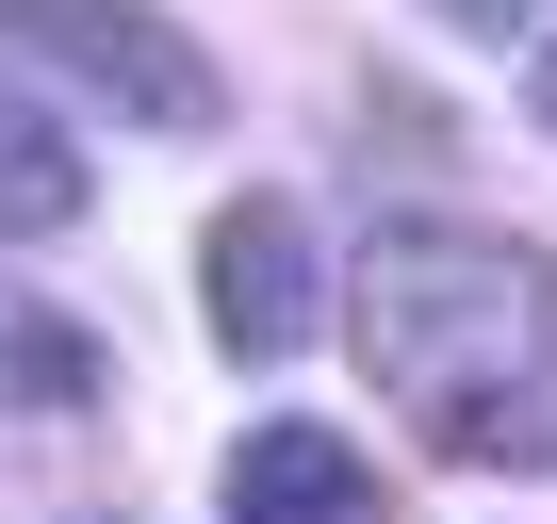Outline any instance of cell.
Listing matches in <instances>:
<instances>
[{
	"instance_id": "cell-8",
	"label": "cell",
	"mask_w": 557,
	"mask_h": 524,
	"mask_svg": "<svg viewBox=\"0 0 557 524\" xmlns=\"http://www.w3.org/2000/svg\"><path fill=\"white\" fill-rule=\"evenodd\" d=\"M524 99H541V132H557V34H541V66H524Z\"/></svg>"
},
{
	"instance_id": "cell-6",
	"label": "cell",
	"mask_w": 557,
	"mask_h": 524,
	"mask_svg": "<svg viewBox=\"0 0 557 524\" xmlns=\"http://www.w3.org/2000/svg\"><path fill=\"white\" fill-rule=\"evenodd\" d=\"M99 180H83V148L50 132V115H17V99H0V246H34V229H66Z\"/></svg>"
},
{
	"instance_id": "cell-5",
	"label": "cell",
	"mask_w": 557,
	"mask_h": 524,
	"mask_svg": "<svg viewBox=\"0 0 557 524\" xmlns=\"http://www.w3.org/2000/svg\"><path fill=\"white\" fill-rule=\"evenodd\" d=\"M0 410H99V345L0 279Z\"/></svg>"
},
{
	"instance_id": "cell-3",
	"label": "cell",
	"mask_w": 557,
	"mask_h": 524,
	"mask_svg": "<svg viewBox=\"0 0 557 524\" xmlns=\"http://www.w3.org/2000/svg\"><path fill=\"white\" fill-rule=\"evenodd\" d=\"M213 345L230 361H296L312 345V229H296V197L213 213Z\"/></svg>"
},
{
	"instance_id": "cell-7",
	"label": "cell",
	"mask_w": 557,
	"mask_h": 524,
	"mask_svg": "<svg viewBox=\"0 0 557 524\" xmlns=\"http://www.w3.org/2000/svg\"><path fill=\"white\" fill-rule=\"evenodd\" d=\"M426 17H459V34H508V17H541V0H426Z\"/></svg>"
},
{
	"instance_id": "cell-4",
	"label": "cell",
	"mask_w": 557,
	"mask_h": 524,
	"mask_svg": "<svg viewBox=\"0 0 557 524\" xmlns=\"http://www.w3.org/2000/svg\"><path fill=\"white\" fill-rule=\"evenodd\" d=\"M230 524H377V459L312 410H278L230 442Z\"/></svg>"
},
{
	"instance_id": "cell-2",
	"label": "cell",
	"mask_w": 557,
	"mask_h": 524,
	"mask_svg": "<svg viewBox=\"0 0 557 524\" xmlns=\"http://www.w3.org/2000/svg\"><path fill=\"white\" fill-rule=\"evenodd\" d=\"M0 50L66 66L83 99H115V115H148V132H213V115H230L213 50L164 17V0H0Z\"/></svg>"
},
{
	"instance_id": "cell-1",
	"label": "cell",
	"mask_w": 557,
	"mask_h": 524,
	"mask_svg": "<svg viewBox=\"0 0 557 524\" xmlns=\"http://www.w3.org/2000/svg\"><path fill=\"white\" fill-rule=\"evenodd\" d=\"M361 361L443 459H557V262L492 229H377Z\"/></svg>"
}]
</instances>
